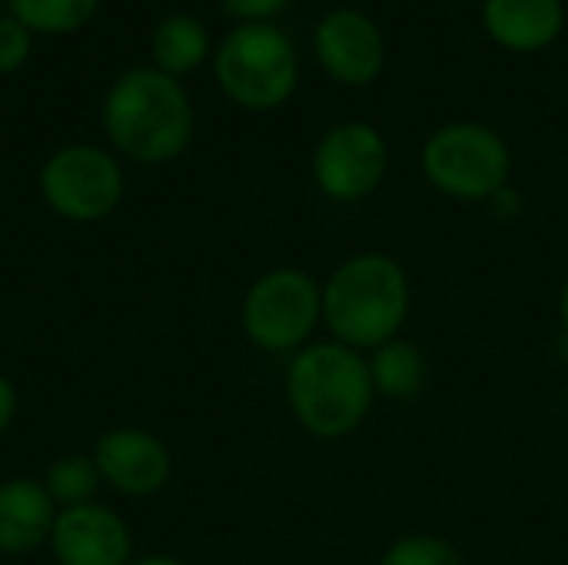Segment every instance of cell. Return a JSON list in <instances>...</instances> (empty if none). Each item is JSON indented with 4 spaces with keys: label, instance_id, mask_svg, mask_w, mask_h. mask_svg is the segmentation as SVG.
I'll return each instance as SVG.
<instances>
[{
    "label": "cell",
    "instance_id": "6",
    "mask_svg": "<svg viewBox=\"0 0 568 565\" xmlns=\"http://www.w3.org/2000/svg\"><path fill=\"white\" fill-rule=\"evenodd\" d=\"M240 326L263 353H300L323 326V283L300 266L266 270L243 293Z\"/></svg>",
    "mask_w": 568,
    "mask_h": 565
},
{
    "label": "cell",
    "instance_id": "10",
    "mask_svg": "<svg viewBox=\"0 0 568 565\" xmlns=\"http://www.w3.org/2000/svg\"><path fill=\"white\" fill-rule=\"evenodd\" d=\"M93 463L100 480L120 496H153L170 480V450L146 430L116 426L93 443Z\"/></svg>",
    "mask_w": 568,
    "mask_h": 565
},
{
    "label": "cell",
    "instance_id": "11",
    "mask_svg": "<svg viewBox=\"0 0 568 565\" xmlns=\"http://www.w3.org/2000/svg\"><path fill=\"white\" fill-rule=\"evenodd\" d=\"M50 549L60 565H130L133 559V536L130 526L97 503L60 509Z\"/></svg>",
    "mask_w": 568,
    "mask_h": 565
},
{
    "label": "cell",
    "instance_id": "5",
    "mask_svg": "<svg viewBox=\"0 0 568 565\" xmlns=\"http://www.w3.org/2000/svg\"><path fill=\"white\" fill-rule=\"evenodd\" d=\"M216 80L233 103L276 110L300 83L296 47L273 23H240L216 50Z\"/></svg>",
    "mask_w": 568,
    "mask_h": 565
},
{
    "label": "cell",
    "instance_id": "22",
    "mask_svg": "<svg viewBox=\"0 0 568 565\" xmlns=\"http://www.w3.org/2000/svg\"><path fill=\"white\" fill-rule=\"evenodd\" d=\"M559 326H562V333H568V273L559 286Z\"/></svg>",
    "mask_w": 568,
    "mask_h": 565
},
{
    "label": "cell",
    "instance_id": "7",
    "mask_svg": "<svg viewBox=\"0 0 568 565\" xmlns=\"http://www.w3.org/2000/svg\"><path fill=\"white\" fill-rule=\"evenodd\" d=\"M47 206L70 223H97L113 213L123 196V173L100 147H63L40 170Z\"/></svg>",
    "mask_w": 568,
    "mask_h": 565
},
{
    "label": "cell",
    "instance_id": "12",
    "mask_svg": "<svg viewBox=\"0 0 568 565\" xmlns=\"http://www.w3.org/2000/svg\"><path fill=\"white\" fill-rule=\"evenodd\" d=\"M486 33L513 53H539L552 47L566 27L562 0H483Z\"/></svg>",
    "mask_w": 568,
    "mask_h": 565
},
{
    "label": "cell",
    "instance_id": "19",
    "mask_svg": "<svg viewBox=\"0 0 568 565\" xmlns=\"http://www.w3.org/2000/svg\"><path fill=\"white\" fill-rule=\"evenodd\" d=\"M30 53V30L17 17H0V73L17 70Z\"/></svg>",
    "mask_w": 568,
    "mask_h": 565
},
{
    "label": "cell",
    "instance_id": "13",
    "mask_svg": "<svg viewBox=\"0 0 568 565\" xmlns=\"http://www.w3.org/2000/svg\"><path fill=\"white\" fill-rule=\"evenodd\" d=\"M57 506L37 480H7L0 483V553L27 556L50 543Z\"/></svg>",
    "mask_w": 568,
    "mask_h": 565
},
{
    "label": "cell",
    "instance_id": "17",
    "mask_svg": "<svg viewBox=\"0 0 568 565\" xmlns=\"http://www.w3.org/2000/svg\"><path fill=\"white\" fill-rule=\"evenodd\" d=\"M10 10L27 30L70 33L93 17L97 0H10Z\"/></svg>",
    "mask_w": 568,
    "mask_h": 565
},
{
    "label": "cell",
    "instance_id": "8",
    "mask_svg": "<svg viewBox=\"0 0 568 565\" xmlns=\"http://www.w3.org/2000/svg\"><path fill=\"white\" fill-rule=\"evenodd\" d=\"M389 173L386 137L366 120L329 127L313 150V180L333 203H359L373 196Z\"/></svg>",
    "mask_w": 568,
    "mask_h": 565
},
{
    "label": "cell",
    "instance_id": "4",
    "mask_svg": "<svg viewBox=\"0 0 568 565\" xmlns=\"http://www.w3.org/2000/svg\"><path fill=\"white\" fill-rule=\"evenodd\" d=\"M419 167L426 183L459 203H489L513 176L509 143L486 123L453 120L436 127L423 150Z\"/></svg>",
    "mask_w": 568,
    "mask_h": 565
},
{
    "label": "cell",
    "instance_id": "14",
    "mask_svg": "<svg viewBox=\"0 0 568 565\" xmlns=\"http://www.w3.org/2000/svg\"><path fill=\"white\" fill-rule=\"evenodd\" d=\"M366 360H369L376 400L406 406V403H416L429 390V376H433L429 356L419 343L406 336L383 343L379 350L366 353Z\"/></svg>",
    "mask_w": 568,
    "mask_h": 565
},
{
    "label": "cell",
    "instance_id": "21",
    "mask_svg": "<svg viewBox=\"0 0 568 565\" xmlns=\"http://www.w3.org/2000/svg\"><path fill=\"white\" fill-rule=\"evenodd\" d=\"M13 416H17V390H13V383L0 373V436L13 426Z\"/></svg>",
    "mask_w": 568,
    "mask_h": 565
},
{
    "label": "cell",
    "instance_id": "23",
    "mask_svg": "<svg viewBox=\"0 0 568 565\" xmlns=\"http://www.w3.org/2000/svg\"><path fill=\"white\" fill-rule=\"evenodd\" d=\"M130 565H186L183 559H176V556H143V559H133Z\"/></svg>",
    "mask_w": 568,
    "mask_h": 565
},
{
    "label": "cell",
    "instance_id": "9",
    "mask_svg": "<svg viewBox=\"0 0 568 565\" xmlns=\"http://www.w3.org/2000/svg\"><path fill=\"white\" fill-rule=\"evenodd\" d=\"M313 43L320 67L343 87H366L386 67L383 30L369 13L356 7H336L323 13Z\"/></svg>",
    "mask_w": 568,
    "mask_h": 565
},
{
    "label": "cell",
    "instance_id": "1",
    "mask_svg": "<svg viewBox=\"0 0 568 565\" xmlns=\"http://www.w3.org/2000/svg\"><path fill=\"white\" fill-rule=\"evenodd\" d=\"M409 310V273L383 250L353 253L323 280V326L329 330V340L349 350L373 353L403 336Z\"/></svg>",
    "mask_w": 568,
    "mask_h": 565
},
{
    "label": "cell",
    "instance_id": "18",
    "mask_svg": "<svg viewBox=\"0 0 568 565\" xmlns=\"http://www.w3.org/2000/svg\"><path fill=\"white\" fill-rule=\"evenodd\" d=\"M376 565H466L463 553L436 533H409L386 546Z\"/></svg>",
    "mask_w": 568,
    "mask_h": 565
},
{
    "label": "cell",
    "instance_id": "16",
    "mask_svg": "<svg viewBox=\"0 0 568 565\" xmlns=\"http://www.w3.org/2000/svg\"><path fill=\"white\" fill-rule=\"evenodd\" d=\"M100 483L103 480H100L93 456H80V453H67V456L53 460L43 473V490L57 509H73V506L93 503Z\"/></svg>",
    "mask_w": 568,
    "mask_h": 565
},
{
    "label": "cell",
    "instance_id": "2",
    "mask_svg": "<svg viewBox=\"0 0 568 565\" xmlns=\"http://www.w3.org/2000/svg\"><path fill=\"white\" fill-rule=\"evenodd\" d=\"M286 403L310 436L326 443L349 440L363 430L376 403L366 353L336 340L303 346L286 366Z\"/></svg>",
    "mask_w": 568,
    "mask_h": 565
},
{
    "label": "cell",
    "instance_id": "20",
    "mask_svg": "<svg viewBox=\"0 0 568 565\" xmlns=\"http://www.w3.org/2000/svg\"><path fill=\"white\" fill-rule=\"evenodd\" d=\"M290 0H223V7L243 23H270Z\"/></svg>",
    "mask_w": 568,
    "mask_h": 565
},
{
    "label": "cell",
    "instance_id": "15",
    "mask_svg": "<svg viewBox=\"0 0 568 565\" xmlns=\"http://www.w3.org/2000/svg\"><path fill=\"white\" fill-rule=\"evenodd\" d=\"M153 60L163 73L180 77L196 70L210 53V33L206 27L190 13H173L153 30Z\"/></svg>",
    "mask_w": 568,
    "mask_h": 565
},
{
    "label": "cell",
    "instance_id": "24",
    "mask_svg": "<svg viewBox=\"0 0 568 565\" xmlns=\"http://www.w3.org/2000/svg\"><path fill=\"white\" fill-rule=\"evenodd\" d=\"M0 3H3V0H0Z\"/></svg>",
    "mask_w": 568,
    "mask_h": 565
},
{
    "label": "cell",
    "instance_id": "3",
    "mask_svg": "<svg viewBox=\"0 0 568 565\" xmlns=\"http://www.w3.org/2000/svg\"><path fill=\"white\" fill-rule=\"evenodd\" d=\"M103 127L120 153L136 163H166L180 157L193 133V107L163 70L123 73L103 100Z\"/></svg>",
    "mask_w": 568,
    "mask_h": 565
}]
</instances>
